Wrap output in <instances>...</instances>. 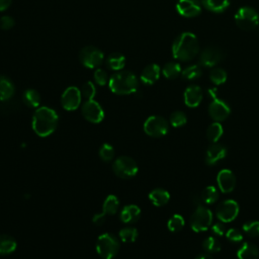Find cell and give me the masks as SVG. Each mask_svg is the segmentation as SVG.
Returning <instances> with one entry per match:
<instances>
[{
  "mask_svg": "<svg viewBox=\"0 0 259 259\" xmlns=\"http://www.w3.org/2000/svg\"><path fill=\"white\" fill-rule=\"evenodd\" d=\"M59 123L58 113L48 106L37 107L32 115L31 126L33 132L41 138L51 136Z\"/></svg>",
  "mask_w": 259,
  "mask_h": 259,
  "instance_id": "1",
  "label": "cell"
},
{
  "mask_svg": "<svg viewBox=\"0 0 259 259\" xmlns=\"http://www.w3.org/2000/svg\"><path fill=\"white\" fill-rule=\"evenodd\" d=\"M199 53V42L191 32H182L172 45V55L176 60L188 62L193 60Z\"/></svg>",
  "mask_w": 259,
  "mask_h": 259,
  "instance_id": "2",
  "label": "cell"
},
{
  "mask_svg": "<svg viewBox=\"0 0 259 259\" xmlns=\"http://www.w3.org/2000/svg\"><path fill=\"white\" fill-rule=\"evenodd\" d=\"M108 86L109 89L117 95H128L137 91L139 81L133 73L122 71L113 74L109 78Z\"/></svg>",
  "mask_w": 259,
  "mask_h": 259,
  "instance_id": "3",
  "label": "cell"
},
{
  "mask_svg": "<svg viewBox=\"0 0 259 259\" xmlns=\"http://www.w3.org/2000/svg\"><path fill=\"white\" fill-rule=\"evenodd\" d=\"M119 250V241L113 234L104 233L97 238L96 251L102 259H113Z\"/></svg>",
  "mask_w": 259,
  "mask_h": 259,
  "instance_id": "4",
  "label": "cell"
},
{
  "mask_svg": "<svg viewBox=\"0 0 259 259\" xmlns=\"http://www.w3.org/2000/svg\"><path fill=\"white\" fill-rule=\"evenodd\" d=\"M212 223V212L206 206L198 205L189 219V225L192 231L199 233L208 230Z\"/></svg>",
  "mask_w": 259,
  "mask_h": 259,
  "instance_id": "5",
  "label": "cell"
},
{
  "mask_svg": "<svg viewBox=\"0 0 259 259\" xmlns=\"http://www.w3.org/2000/svg\"><path fill=\"white\" fill-rule=\"evenodd\" d=\"M235 22L242 30H253L259 25V14L255 9L244 6L237 10L235 14Z\"/></svg>",
  "mask_w": 259,
  "mask_h": 259,
  "instance_id": "6",
  "label": "cell"
},
{
  "mask_svg": "<svg viewBox=\"0 0 259 259\" xmlns=\"http://www.w3.org/2000/svg\"><path fill=\"white\" fill-rule=\"evenodd\" d=\"M113 173L121 179H130L137 175L139 168L137 162L128 156H120L112 164Z\"/></svg>",
  "mask_w": 259,
  "mask_h": 259,
  "instance_id": "7",
  "label": "cell"
},
{
  "mask_svg": "<svg viewBox=\"0 0 259 259\" xmlns=\"http://www.w3.org/2000/svg\"><path fill=\"white\" fill-rule=\"evenodd\" d=\"M143 128L147 136L152 138H161L168 133L169 123L160 115H151L145 120Z\"/></svg>",
  "mask_w": 259,
  "mask_h": 259,
  "instance_id": "8",
  "label": "cell"
},
{
  "mask_svg": "<svg viewBox=\"0 0 259 259\" xmlns=\"http://www.w3.org/2000/svg\"><path fill=\"white\" fill-rule=\"evenodd\" d=\"M79 60L84 67L94 69L101 65L103 61V53L95 47L88 46L80 51Z\"/></svg>",
  "mask_w": 259,
  "mask_h": 259,
  "instance_id": "9",
  "label": "cell"
},
{
  "mask_svg": "<svg viewBox=\"0 0 259 259\" xmlns=\"http://www.w3.org/2000/svg\"><path fill=\"white\" fill-rule=\"evenodd\" d=\"M239 211H240V207L236 200L226 199L218 205L215 214L220 222L231 223L238 217Z\"/></svg>",
  "mask_w": 259,
  "mask_h": 259,
  "instance_id": "10",
  "label": "cell"
},
{
  "mask_svg": "<svg viewBox=\"0 0 259 259\" xmlns=\"http://www.w3.org/2000/svg\"><path fill=\"white\" fill-rule=\"evenodd\" d=\"M83 117L92 123H98L104 118V111L101 105L94 99L86 100L81 107Z\"/></svg>",
  "mask_w": 259,
  "mask_h": 259,
  "instance_id": "11",
  "label": "cell"
},
{
  "mask_svg": "<svg viewBox=\"0 0 259 259\" xmlns=\"http://www.w3.org/2000/svg\"><path fill=\"white\" fill-rule=\"evenodd\" d=\"M230 113L231 108L225 100L220 99L217 96L212 98L211 102L208 105V114L214 121L221 122L227 119Z\"/></svg>",
  "mask_w": 259,
  "mask_h": 259,
  "instance_id": "12",
  "label": "cell"
},
{
  "mask_svg": "<svg viewBox=\"0 0 259 259\" xmlns=\"http://www.w3.org/2000/svg\"><path fill=\"white\" fill-rule=\"evenodd\" d=\"M81 99V91L77 87L71 86L63 92L61 96V104L64 109L68 111H73L79 107Z\"/></svg>",
  "mask_w": 259,
  "mask_h": 259,
  "instance_id": "13",
  "label": "cell"
},
{
  "mask_svg": "<svg viewBox=\"0 0 259 259\" xmlns=\"http://www.w3.org/2000/svg\"><path fill=\"white\" fill-rule=\"evenodd\" d=\"M224 54L218 47H206L199 55V64L204 67L212 68L222 61Z\"/></svg>",
  "mask_w": 259,
  "mask_h": 259,
  "instance_id": "14",
  "label": "cell"
},
{
  "mask_svg": "<svg viewBox=\"0 0 259 259\" xmlns=\"http://www.w3.org/2000/svg\"><path fill=\"white\" fill-rule=\"evenodd\" d=\"M177 12L183 17H195L201 12L200 0H178L176 4Z\"/></svg>",
  "mask_w": 259,
  "mask_h": 259,
  "instance_id": "15",
  "label": "cell"
},
{
  "mask_svg": "<svg viewBox=\"0 0 259 259\" xmlns=\"http://www.w3.org/2000/svg\"><path fill=\"white\" fill-rule=\"evenodd\" d=\"M219 189L224 193L232 192L236 187V176L229 169H222L217 175Z\"/></svg>",
  "mask_w": 259,
  "mask_h": 259,
  "instance_id": "16",
  "label": "cell"
},
{
  "mask_svg": "<svg viewBox=\"0 0 259 259\" xmlns=\"http://www.w3.org/2000/svg\"><path fill=\"white\" fill-rule=\"evenodd\" d=\"M227 154H228V150L224 145L218 142L211 143V145L207 148L205 153V158H204L205 163L209 166L215 165L217 163L225 159Z\"/></svg>",
  "mask_w": 259,
  "mask_h": 259,
  "instance_id": "17",
  "label": "cell"
},
{
  "mask_svg": "<svg viewBox=\"0 0 259 259\" xmlns=\"http://www.w3.org/2000/svg\"><path fill=\"white\" fill-rule=\"evenodd\" d=\"M203 94L202 89L198 85H190L188 86L183 94L184 103L188 107H196L200 104L202 100Z\"/></svg>",
  "mask_w": 259,
  "mask_h": 259,
  "instance_id": "18",
  "label": "cell"
},
{
  "mask_svg": "<svg viewBox=\"0 0 259 259\" xmlns=\"http://www.w3.org/2000/svg\"><path fill=\"white\" fill-rule=\"evenodd\" d=\"M141 215V209L137 204L124 205L120 211L119 219L124 224H132L139 220Z\"/></svg>",
  "mask_w": 259,
  "mask_h": 259,
  "instance_id": "19",
  "label": "cell"
},
{
  "mask_svg": "<svg viewBox=\"0 0 259 259\" xmlns=\"http://www.w3.org/2000/svg\"><path fill=\"white\" fill-rule=\"evenodd\" d=\"M160 77V67L156 64L148 65L141 73L140 79L146 85L154 84Z\"/></svg>",
  "mask_w": 259,
  "mask_h": 259,
  "instance_id": "20",
  "label": "cell"
},
{
  "mask_svg": "<svg viewBox=\"0 0 259 259\" xmlns=\"http://www.w3.org/2000/svg\"><path fill=\"white\" fill-rule=\"evenodd\" d=\"M238 259H258L259 250L256 245L250 242H245L237 251Z\"/></svg>",
  "mask_w": 259,
  "mask_h": 259,
  "instance_id": "21",
  "label": "cell"
},
{
  "mask_svg": "<svg viewBox=\"0 0 259 259\" xmlns=\"http://www.w3.org/2000/svg\"><path fill=\"white\" fill-rule=\"evenodd\" d=\"M149 199L155 206H163L170 200V193L164 188H155L149 193Z\"/></svg>",
  "mask_w": 259,
  "mask_h": 259,
  "instance_id": "22",
  "label": "cell"
},
{
  "mask_svg": "<svg viewBox=\"0 0 259 259\" xmlns=\"http://www.w3.org/2000/svg\"><path fill=\"white\" fill-rule=\"evenodd\" d=\"M14 94V85L5 76H0V101L9 100Z\"/></svg>",
  "mask_w": 259,
  "mask_h": 259,
  "instance_id": "23",
  "label": "cell"
},
{
  "mask_svg": "<svg viewBox=\"0 0 259 259\" xmlns=\"http://www.w3.org/2000/svg\"><path fill=\"white\" fill-rule=\"evenodd\" d=\"M17 247V242L15 239L9 235H0V255H7L15 251Z\"/></svg>",
  "mask_w": 259,
  "mask_h": 259,
  "instance_id": "24",
  "label": "cell"
},
{
  "mask_svg": "<svg viewBox=\"0 0 259 259\" xmlns=\"http://www.w3.org/2000/svg\"><path fill=\"white\" fill-rule=\"evenodd\" d=\"M201 4L208 11L221 13L229 7L230 0H201Z\"/></svg>",
  "mask_w": 259,
  "mask_h": 259,
  "instance_id": "25",
  "label": "cell"
},
{
  "mask_svg": "<svg viewBox=\"0 0 259 259\" xmlns=\"http://www.w3.org/2000/svg\"><path fill=\"white\" fill-rule=\"evenodd\" d=\"M119 206V201L118 198L114 194H109L106 196V198L103 201L102 204V211L105 214L113 215L117 212Z\"/></svg>",
  "mask_w": 259,
  "mask_h": 259,
  "instance_id": "26",
  "label": "cell"
},
{
  "mask_svg": "<svg viewBox=\"0 0 259 259\" xmlns=\"http://www.w3.org/2000/svg\"><path fill=\"white\" fill-rule=\"evenodd\" d=\"M22 101L28 107L36 108V107H38V105L40 103V95L34 89H27L23 92Z\"/></svg>",
  "mask_w": 259,
  "mask_h": 259,
  "instance_id": "27",
  "label": "cell"
},
{
  "mask_svg": "<svg viewBox=\"0 0 259 259\" xmlns=\"http://www.w3.org/2000/svg\"><path fill=\"white\" fill-rule=\"evenodd\" d=\"M224 134V128L221 122L214 121L206 128V138L210 143H217Z\"/></svg>",
  "mask_w": 259,
  "mask_h": 259,
  "instance_id": "28",
  "label": "cell"
},
{
  "mask_svg": "<svg viewBox=\"0 0 259 259\" xmlns=\"http://www.w3.org/2000/svg\"><path fill=\"white\" fill-rule=\"evenodd\" d=\"M125 58L119 53H112L106 59V65L110 70L118 71L124 67Z\"/></svg>",
  "mask_w": 259,
  "mask_h": 259,
  "instance_id": "29",
  "label": "cell"
},
{
  "mask_svg": "<svg viewBox=\"0 0 259 259\" xmlns=\"http://www.w3.org/2000/svg\"><path fill=\"white\" fill-rule=\"evenodd\" d=\"M219 196H220V193H219V190L217 187L212 186V185H209V186H206L202 192H201V200L206 203V204H212L214 203L218 199H219Z\"/></svg>",
  "mask_w": 259,
  "mask_h": 259,
  "instance_id": "30",
  "label": "cell"
},
{
  "mask_svg": "<svg viewBox=\"0 0 259 259\" xmlns=\"http://www.w3.org/2000/svg\"><path fill=\"white\" fill-rule=\"evenodd\" d=\"M181 72L182 70L180 65L178 63H173V62L167 63L162 69V73L164 77L167 79H175L179 75H181Z\"/></svg>",
  "mask_w": 259,
  "mask_h": 259,
  "instance_id": "31",
  "label": "cell"
},
{
  "mask_svg": "<svg viewBox=\"0 0 259 259\" xmlns=\"http://www.w3.org/2000/svg\"><path fill=\"white\" fill-rule=\"evenodd\" d=\"M202 74V70L201 67L199 65H190L188 67H186L184 70H182L181 72V77L184 80H195L197 78H199Z\"/></svg>",
  "mask_w": 259,
  "mask_h": 259,
  "instance_id": "32",
  "label": "cell"
},
{
  "mask_svg": "<svg viewBox=\"0 0 259 259\" xmlns=\"http://www.w3.org/2000/svg\"><path fill=\"white\" fill-rule=\"evenodd\" d=\"M184 225H185L184 218L181 214H178V213L173 214L167 222V228L172 233H176V232L181 231L183 229Z\"/></svg>",
  "mask_w": 259,
  "mask_h": 259,
  "instance_id": "33",
  "label": "cell"
},
{
  "mask_svg": "<svg viewBox=\"0 0 259 259\" xmlns=\"http://www.w3.org/2000/svg\"><path fill=\"white\" fill-rule=\"evenodd\" d=\"M138 230L134 227H125L118 233L119 239L123 243H133L138 238Z\"/></svg>",
  "mask_w": 259,
  "mask_h": 259,
  "instance_id": "34",
  "label": "cell"
},
{
  "mask_svg": "<svg viewBox=\"0 0 259 259\" xmlns=\"http://www.w3.org/2000/svg\"><path fill=\"white\" fill-rule=\"evenodd\" d=\"M202 247L206 253L212 254V253H217L221 250V243L217 237L208 236L202 242Z\"/></svg>",
  "mask_w": 259,
  "mask_h": 259,
  "instance_id": "35",
  "label": "cell"
},
{
  "mask_svg": "<svg viewBox=\"0 0 259 259\" xmlns=\"http://www.w3.org/2000/svg\"><path fill=\"white\" fill-rule=\"evenodd\" d=\"M227 72L222 68H213L209 73V79L214 85H222L227 81Z\"/></svg>",
  "mask_w": 259,
  "mask_h": 259,
  "instance_id": "36",
  "label": "cell"
},
{
  "mask_svg": "<svg viewBox=\"0 0 259 259\" xmlns=\"http://www.w3.org/2000/svg\"><path fill=\"white\" fill-rule=\"evenodd\" d=\"M169 121L173 127H180V126H183L187 122V117L183 111L176 110L171 113Z\"/></svg>",
  "mask_w": 259,
  "mask_h": 259,
  "instance_id": "37",
  "label": "cell"
},
{
  "mask_svg": "<svg viewBox=\"0 0 259 259\" xmlns=\"http://www.w3.org/2000/svg\"><path fill=\"white\" fill-rule=\"evenodd\" d=\"M98 155H99V158L103 162H109L114 157V149H113V147L111 145H109L107 143H104L99 148Z\"/></svg>",
  "mask_w": 259,
  "mask_h": 259,
  "instance_id": "38",
  "label": "cell"
},
{
  "mask_svg": "<svg viewBox=\"0 0 259 259\" xmlns=\"http://www.w3.org/2000/svg\"><path fill=\"white\" fill-rule=\"evenodd\" d=\"M243 232L249 237H258L259 236V221L247 222L243 225Z\"/></svg>",
  "mask_w": 259,
  "mask_h": 259,
  "instance_id": "39",
  "label": "cell"
},
{
  "mask_svg": "<svg viewBox=\"0 0 259 259\" xmlns=\"http://www.w3.org/2000/svg\"><path fill=\"white\" fill-rule=\"evenodd\" d=\"M80 91H81L82 97H84L86 100L93 99L95 94H96V88H95L94 84L91 81H88L85 84H83Z\"/></svg>",
  "mask_w": 259,
  "mask_h": 259,
  "instance_id": "40",
  "label": "cell"
},
{
  "mask_svg": "<svg viewBox=\"0 0 259 259\" xmlns=\"http://www.w3.org/2000/svg\"><path fill=\"white\" fill-rule=\"evenodd\" d=\"M226 238L232 243H240L243 241V234L235 228H231L226 231Z\"/></svg>",
  "mask_w": 259,
  "mask_h": 259,
  "instance_id": "41",
  "label": "cell"
},
{
  "mask_svg": "<svg viewBox=\"0 0 259 259\" xmlns=\"http://www.w3.org/2000/svg\"><path fill=\"white\" fill-rule=\"evenodd\" d=\"M94 80L95 82L100 85V86H103L105 85L106 83H108V75L107 73L102 70V69H97L95 72H94Z\"/></svg>",
  "mask_w": 259,
  "mask_h": 259,
  "instance_id": "42",
  "label": "cell"
},
{
  "mask_svg": "<svg viewBox=\"0 0 259 259\" xmlns=\"http://www.w3.org/2000/svg\"><path fill=\"white\" fill-rule=\"evenodd\" d=\"M211 232L213 235H215L217 237H222L226 234V228L224 223L222 222H218L213 225H211Z\"/></svg>",
  "mask_w": 259,
  "mask_h": 259,
  "instance_id": "43",
  "label": "cell"
},
{
  "mask_svg": "<svg viewBox=\"0 0 259 259\" xmlns=\"http://www.w3.org/2000/svg\"><path fill=\"white\" fill-rule=\"evenodd\" d=\"M13 25H14V20L12 17H10L8 15L0 17V28L1 29L7 30V29H10Z\"/></svg>",
  "mask_w": 259,
  "mask_h": 259,
  "instance_id": "44",
  "label": "cell"
},
{
  "mask_svg": "<svg viewBox=\"0 0 259 259\" xmlns=\"http://www.w3.org/2000/svg\"><path fill=\"white\" fill-rule=\"evenodd\" d=\"M105 218H106V214L103 211L95 213L92 218V223L96 226H101L105 222Z\"/></svg>",
  "mask_w": 259,
  "mask_h": 259,
  "instance_id": "45",
  "label": "cell"
},
{
  "mask_svg": "<svg viewBox=\"0 0 259 259\" xmlns=\"http://www.w3.org/2000/svg\"><path fill=\"white\" fill-rule=\"evenodd\" d=\"M11 4V0H0V11L6 10Z\"/></svg>",
  "mask_w": 259,
  "mask_h": 259,
  "instance_id": "46",
  "label": "cell"
},
{
  "mask_svg": "<svg viewBox=\"0 0 259 259\" xmlns=\"http://www.w3.org/2000/svg\"><path fill=\"white\" fill-rule=\"evenodd\" d=\"M195 259H213V257L210 255V254H208V253H206V254H201V255H198Z\"/></svg>",
  "mask_w": 259,
  "mask_h": 259,
  "instance_id": "47",
  "label": "cell"
}]
</instances>
